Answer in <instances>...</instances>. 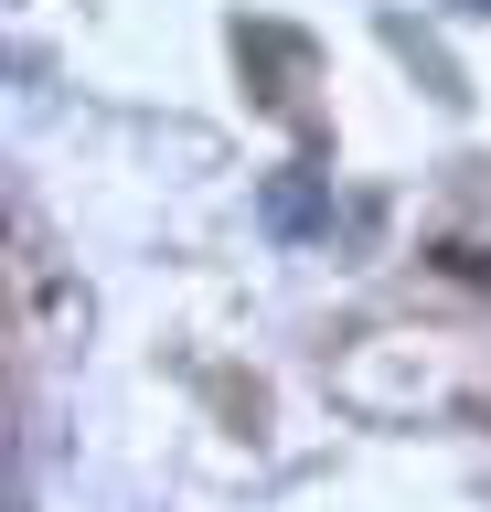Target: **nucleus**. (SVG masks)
<instances>
[{"mask_svg":"<svg viewBox=\"0 0 491 512\" xmlns=\"http://www.w3.org/2000/svg\"><path fill=\"white\" fill-rule=\"evenodd\" d=\"M331 224V192H321V171H278V182H267V235H321Z\"/></svg>","mask_w":491,"mask_h":512,"instance_id":"1","label":"nucleus"},{"mask_svg":"<svg viewBox=\"0 0 491 512\" xmlns=\"http://www.w3.org/2000/svg\"><path fill=\"white\" fill-rule=\"evenodd\" d=\"M449 11H459V22H481V11H491V0H449Z\"/></svg>","mask_w":491,"mask_h":512,"instance_id":"2","label":"nucleus"}]
</instances>
